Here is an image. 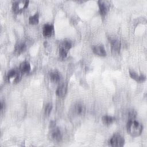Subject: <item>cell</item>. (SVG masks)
<instances>
[{"label": "cell", "instance_id": "10", "mask_svg": "<svg viewBox=\"0 0 147 147\" xmlns=\"http://www.w3.org/2000/svg\"><path fill=\"white\" fill-rule=\"evenodd\" d=\"M94 53L100 56H105L106 55V50L103 45H95L92 47Z\"/></svg>", "mask_w": 147, "mask_h": 147}, {"label": "cell", "instance_id": "19", "mask_svg": "<svg viewBox=\"0 0 147 147\" xmlns=\"http://www.w3.org/2000/svg\"><path fill=\"white\" fill-rule=\"evenodd\" d=\"M39 21V14L38 13H36L34 15L29 17V22L32 25H36L38 23Z\"/></svg>", "mask_w": 147, "mask_h": 147}, {"label": "cell", "instance_id": "17", "mask_svg": "<svg viewBox=\"0 0 147 147\" xmlns=\"http://www.w3.org/2000/svg\"><path fill=\"white\" fill-rule=\"evenodd\" d=\"M49 78L52 82L55 83H57L60 81L61 75L58 71H53L49 73Z\"/></svg>", "mask_w": 147, "mask_h": 147}, {"label": "cell", "instance_id": "7", "mask_svg": "<svg viewBox=\"0 0 147 147\" xmlns=\"http://www.w3.org/2000/svg\"><path fill=\"white\" fill-rule=\"evenodd\" d=\"M110 145L112 146H122L125 144V140L120 134H115L113 136L109 141Z\"/></svg>", "mask_w": 147, "mask_h": 147}, {"label": "cell", "instance_id": "12", "mask_svg": "<svg viewBox=\"0 0 147 147\" xmlns=\"http://www.w3.org/2000/svg\"><path fill=\"white\" fill-rule=\"evenodd\" d=\"M67 91V85L65 83L61 84L56 90V94L58 96L62 98L64 97Z\"/></svg>", "mask_w": 147, "mask_h": 147}, {"label": "cell", "instance_id": "6", "mask_svg": "<svg viewBox=\"0 0 147 147\" xmlns=\"http://www.w3.org/2000/svg\"><path fill=\"white\" fill-rule=\"evenodd\" d=\"M28 1H17L13 3L12 9L14 13H20L28 6Z\"/></svg>", "mask_w": 147, "mask_h": 147}, {"label": "cell", "instance_id": "18", "mask_svg": "<svg viewBox=\"0 0 147 147\" xmlns=\"http://www.w3.org/2000/svg\"><path fill=\"white\" fill-rule=\"evenodd\" d=\"M115 120V118L112 116L110 115H104L102 117V121L104 124L106 125H110L111 123H113L114 121Z\"/></svg>", "mask_w": 147, "mask_h": 147}, {"label": "cell", "instance_id": "15", "mask_svg": "<svg viewBox=\"0 0 147 147\" xmlns=\"http://www.w3.org/2000/svg\"><path fill=\"white\" fill-rule=\"evenodd\" d=\"M30 65L28 61H24L20 64L19 69L22 74L28 73L30 71Z\"/></svg>", "mask_w": 147, "mask_h": 147}, {"label": "cell", "instance_id": "2", "mask_svg": "<svg viewBox=\"0 0 147 147\" xmlns=\"http://www.w3.org/2000/svg\"><path fill=\"white\" fill-rule=\"evenodd\" d=\"M22 74V73L20 71V69L13 68L8 72L7 78L9 82L11 83H17L21 80Z\"/></svg>", "mask_w": 147, "mask_h": 147}, {"label": "cell", "instance_id": "4", "mask_svg": "<svg viewBox=\"0 0 147 147\" xmlns=\"http://www.w3.org/2000/svg\"><path fill=\"white\" fill-rule=\"evenodd\" d=\"M51 138L52 140L54 141L59 142L61 141L62 138V134L61 133V131L58 127H56L55 123L54 122H52L51 123Z\"/></svg>", "mask_w": 147, "mask_h": 147}, {"label": "cell", "instance_id": "1", "mask_svg": "<svg viewBox=\"0 0 147 147\" xmlns=\"http://www.w3.org/2000/svg\"><path fill=\"white\" fill-rule=\"evenodd\" d=\"M127 129L128 133L133 137L140 136L142 130V126L138 122L134 120L127 121Z\"/></svg>", "mask_w": 147, "mask_h": 147}, {"label": "cell", "instance_id": "3", "mask_svg": "<svg viewBox=\"0 0 147 147\" xmlns=\"http://www.w3.org/2000/svg\"><path fill=\"white\" fill-rule=\"evenodd\" d=\"M71 113L75 117H82L86 113V107L83 104L81 103H77L72 107Z\"/></svg>", "mask_w": 147, "mask_h": 147}, {"label": "cell", "instance_id": "11", "mask_svg": "<svg viewBox=\"0 0 147 147\" xmlns=\"http://www.w3.org/2000/svg\"><path fill=\"white\" fill-rule=\"evenodd\" d=\"M111 48L114 53H118L121 48V42L118 39L114 38L111 41Z\"/></svg>", "mask_w": 147, "mask_h": 147}, {"label": "cell", "instance_id": "5", "mask_svg": "<svg viewBox=\"0 0 147 147\" xmlns=\"http://www.w3.org/2000/svg\"><path fill=\"white\" fill-rule=\"evenodd\" d=\"M72 47L71 42L68 40H64L60 46L59 48V55L60 56L64 59L67 57L68 51L71 49Z\"/></svg>", "mask_w": 147, "mask_h": 147}, {"label": "cell", "instance_id": "16", "mask_svg": "<svg viewBox=\"0 0 147 147\" xmlns=\"http://www.w3.org/2000/svg\"><path fill=\"white\" fill-rule=\"evenodd\" d=\"M129 75L132 79H134L135 80L138 82H143L145 80V79H146L145 76H144V75H138L134 71H130Z\"/></svg>", "mask_w": 147, "mask_h": 147}, {"label": "cell", "instance_id": "13", "mask_svg": "<svg viewBox=\"0 0 147 147\" xmlns=\"http://www.w3.org/2000/svg\"><path fill=\"white\" fill-rule=\"evenodd\" d=\"M26 49V44L23 42H18L17 43L14 48V53L16 55H20L21 53L24 52Z\"/></svg>", "mask_w": 147, "mask_h": 147}, {"label": "cell", "instance_id": "14", "mask_svg": "<svg viewBox=\"0 0 147 147\" xmlns=\"http://www.w3.org/2000/svg\"><path fill=\"white\" fill-rule=\"evenodd\" d=\"M136 112L133 109H129L124 113L125 118L127 120V121L134 120L136 117Z\"/></svg>", "mask_w": 147, "mask_h": 147}, {"label": "cell", "instance_id": "21", "mask_svg": "<svg viewBox=\"0 0 147 147\" xmlns=\"http://www.w3.org/2000/svg\"><path fill=\"white\" fill-rule=\"evenodd\" d=\"M3 106H4V105H3V102H1V111H2V110H3Z\"/></svg>", "mask_w": 147, "mask_h": 147}, {"label": "cell", "instance_id": "20", "mask_svg": "<svg viewBox=\"0 0 147 147\" xmlns=\"http://www.w3.org/2000/svg\"><path fill=\"white\" fill-rule=\"evenodd\" d=\"M52 109V105L51 103H48L45 108V114L46 115H49Z\"/></svg>", "mask_w": 147, "mask_h": 147}, {"label": "cell", "instance_id": "9", "mask_svg": "<svg viewBox=\"0 0 147 147\" xmlns=\"http://www.w3.org/2000/svg\"><path fill=\"white\" fill-rule=\"evenodd\" d=\"M54 33V27L52 24H47L43 26L42 34L45 37H51Z\"/></svg>", "mask_w": 147, "mask_h": 147}, {"label": "cell", "instance_id": "8", "mask_svg": "<svg viewBox=\"0 0 147 147\" xmlns=\"http://www.w3.org/2000/svg\"><path fill=\"white\" fill-rule=\"evenodd\" d=\"M100 13L102 16H105L108 12L110 7L109 3L107 1H99L98 2Z\"/></svg>", "mask_w": 147, "mask_h": 147}]
</instances>
